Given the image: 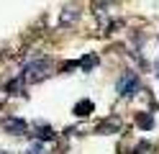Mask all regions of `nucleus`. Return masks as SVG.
Wrapping results in <instances>:
<instances>
[{"label":"nucleus","mask_w":159,"mask_h":154,"mask_svg":"<svg viewBox=\"0 0 159 154\" xmlns=\"http://www.w3.org/2000/svg\"><path fill=\"white\" fill-rule=\"evenodd\" d=\"M77 18H80V8L69 5L67 10H62V18H59V23H62V26H72Z\"/></svg>","instance_id":"nucleus-2"},{"label":"nucleus","mask_w":159,"mask_h":154,"mask_svg":"<svg viewBox=\"0 0 159 154\" xmlns=\"http://www.w3.org/2000/svg\"><path fill=\"white\" fill-rule=\"evenodd\" d=\"M26 154H44V147H41V144H36V147H31Z\"/></svg>","instance_id":"nucleus-4"},{"label":"nucleus","mask_w":159,"mask_h":154,"mask_svg":"<svg viewBox=\"0 0 159 154\" xmlns=\"http://www.w3.org/2000/svg\"><path fill=\"white\" fill-rule=\"evenodd\" d=\"M136 90H139V77L134 72H126V75L118 80V92H121V95H134Z\"/></svg>","instance_id":"nucleus-1"},{"label":"nucleus","mask_w":159,"mask_h":154,"mask_svg":"<svg viewBox=\"0 0 159 154\" xmlns=\"http://www.w3.org/2000/svg\"><path fill=\"white\" fill-rule=\"evenodd\" d=\"M3 126L11 131V133H23V131H26V121H23V118H5Z\"/></svg>","instance_id":"nucleus-3"}]
</instances>
